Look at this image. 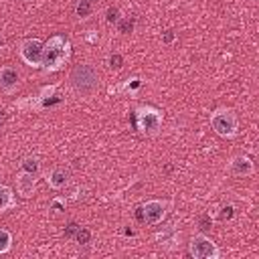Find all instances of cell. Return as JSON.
Masks as SVG:
<instances>
[{
  "instance_id": "cell-1",
  "label": "cell",
  "mask_w": 259,
  "mask_h": 259,
  "mask_svg": "<svg viewBox=\"0 0 259 259\" xmlns=\"http://www.w3.org/2000/svg\"><path fill=\"white\" fill-rule=\"evenodd\" d=\"M69 57H71V42H69V38H65L63 34H53L45 42L40 69L45 73H55V71H59L69 61Z\"/></svg>"
},
{
  "instance_id": "cell-2",
  "label": "cell",
  "mask_w": 259,
  "mask_h": 259,
  "mask_svg": "<svg viewBox=\"0 0 259 259\" xmlns=\"http://www.w3.org/2000/svg\"><path fill=\"white\" fill-rule=\"evenodd\" d=\"M164 115L154 105H138L134 111V123L142 136H156L162 127Z\"/></svg>"
},
{
  "instance_id": "cell-3",
  "label": "cell",
  "mask_w": 259,
  "mask_h": 259,
  "mask_svg": "<svg viewBox=\"0 0 259 259\" xmlns=\"http://www.w3.org/2000/svg\"><path fill=\"white\" fill-rule=\"evenodd\" d=\"M69 79H71L73 89H75L77 93H81V95L93 93V91L97 89V85H99V73H97L95 67L89 65V63L77 65V67L71 71V77H69Z\"/></svg>"
},
{
  "instance_id": "cell-4",
  "label": "cell",
  "mask_w": 259,
  "mask_h": 259,
  "mask_svg": "<svg viewBox=\"0 0 259 259\" xmlns=\"http://www.w3.org/2000/svg\"><path fill=\"white\" fill-rule=\"evenodd\" d=\"M210 127L214 130V134H219L221 138H235L239 134V119L235 115L233 109L229 107H217L210 113Z\"/></svg>"
},
{
  "instance_id": "cell-5",
  "label": "cell",
  "mask_w": 259,
  "mask_h": 259,
  "mask_svg": "<svg viewBox=\"0 0 259 259\" xmlns=\"http://www.w3.org/2000/svg\"><path fill=\"white\" fill-rule=\"evenodd\" d=\"M188 251H190V255H192L194 259H219V257H221L219 245H217L210 237H206V235H202V233H198V235H194V237L190 239Z\"/></svg>"
},
{
  "instance_id": "cell-6",
  "label": "cell",
  "mask_w": 259,
  "mask_h": 259,
  "mask_svg": "<svg viewBox=\"0 0 259 259\" xmlns=\"http://www.w3.org/2000/svg\"><path fill=\"white\" fill-rule=\"evenodd\" d=\"M42 51H45V42L38 40V38H26L18 47L20 59L28 67H32V69H40V65H42Z\"/></svg>"
},
{
  "instance_id": "cell-7",
  "label": "cell",
  "mask_w": 259,
  "mask_h": 259,
  "mask_svg": "<svg viewBox=\"0 0 259 259\" xmlns=\"http://www.w3.org/2000/svg\"><path fill=\"white\" fill-rule=\"evenodd\" d=\"M166 210H168V202L158 200V198L148 200L140 206V221H144L148 225H158V223L164 221Z\"/></svg>"
},
{
  "instance_id": "cell-8",
  "label": "cell",
  "mask_w": 259,
  "mask_h": 259,
  "mask_svg": "<svg viewBox=\"0 0 259 259\" xmlns=\"http://www.w3.org/2000/svg\"><path fill=\"white\" fill-rule=\"evenodd\" d=\"M34 190H36V174L20 170L16 174V192L20 196H24V198H30Z\"/></svg>"
},
{
  "instance_id": "cell-9",
  "label": "cell",
  "mask_w": 259,
  "mask_h": 259,
  "mask_svg": "<svg viewBox=\"0 0 259 259\" xmlns=\"http://www.w3.org/2000/svg\"><path fill=\"white\" fill-rule=\"evenodd\" d=\"M18 71L14 67H0V89L4 93H12L18 87Z\"/></svg>"
},
{
  "instance_id": "cell-10",
  "label": "cell",
  "mask_w": 259,
  "mask_h": 259,
  "mask_svg": "<svg viewBox=\"0 0 259 259\" xmlns=\"http://www.w3.org/2000/svg\"><path fill=\"white\" fill-rule=\"evenodd\" d=\"M231 172L235 174V176H251L253 174V170H255V166H253V160L249 158V156H245V154H239V156H235L233 160H231Z\"/></svg>"
},
{
  "instance_id": "cell-11",
  "label": "cell",
  "mask_w": 259,
  "mask_h": 259,
  "mask_svg": "<svg viewBox=\"0 0 259 259\" xmlns=\"http://www.w3.org/2000/svg\"><path fill=\"white\" fill-rule=\"evenodd\" d=\"M47 182H49L51 188L61 190V188H65L67 182H69V172H67L65 168H61V166H55V168L47 174Z\"/></svg>"
},
{
  "instance_id": "cell-12",
  "label": "cell",
  "mask_w": 259,
  "mask_h": 259,
  "mask_svg": "<svg viewBox=\"0 0 259 259\" xmlns=\"http://www.w3.org/2000/svg\"><path fill=\"white\" fill-rule=\"evenodd\" d=\"M14 206H16V198H14L12 188L0 182V212H6Z\"/></svg>"
},
{
  "instance_id": "cell-13",
  "label": "cell",
  "mask_w": 259,
  "mask_h": 259,
  "mask_svg": "<svg viewBox=\"0 0 259 259\" xmlns=\"http://www.w3.org/2000/svg\"><path fill=\"white\" fill-rule=\"evenodd\" d=\"M12 249V235L6 229H0V255L8 253Z\"/></svg>"
},
{
  "instance_id": "cell-14",
  "label": "cell",
  "mask_w": 259,
  "mask_h": 259,
  "mask_svg": "<svg viewBox=\"0 0 259 259\" xmlns=\"http://www.w3.org/2000/svg\"><path fill=\"white\" fill-rule=\"evenodd\" d=\"M22 170L32 172V174H38V170H40V162H38V158H36V156H26V158L22 160Z\"/></svg>"
},
{
  "instance_id": "cell-15",
  "label": "cell",
  "mask_w": 259,
  "mask_h": 259,
  "mask_svg": "<svg viewBox=\"0 0 259 259\" xmlns=\"http://www.w3.org/2000/svg\"><path fill=\"white\" fill-rule=\"evenodd\" d=\"M75 12H77V16H79V18H87V16H89V12H91V0H79V4H77V8H75Z\"/></svg>"
},
{
  "instance_id": "cell-16",
  "label": "cell",
  "mask_w": 259,
  "mask_h": 259,
  "mask_svg": "<svg viewBox=\"0 0 259 259\" xmlns=\"http://www.w3.org/2000/svg\"><path fill=\"white\" fill-rule=\"evenodd\" d=\"M89 239H91V233H89L87 229H83V227H77V231H75V241L81 243V245H85V243H89Z\"/></svg>"
},
{
  "instance_id": "cell-17",
  "label": "cell",
  "mask_w": 259,
  "mask_h": 259,
  "mask_svg": "<svg viewBox=\"0 0 259 259\" xmlns=\"http://www.w3.org/2000/svg\"><path fill=\"white\" fill-rule=\"evenodd\" d=\"M233 210H235V208H233L231 204H229V206H223V208H221V219H223V221L233 219Z\"/></svg>"
},
{
  "instance_id": "cell-18",
  "label": "cell",
  "mask_w": 259,
  "mask_h": 259,
  "mask_svg": "<svg viewBox=\"0 0 259 259\" xmlns=\"http://www.w3.org/2000/svg\"><path fill=\"white\" fill-rule=\"evenodd\" d=\"M117 14H119V12H117V8H109V10H107V22H111V24H113V22H117V20H119V16H117Z\"/></svg>"
},
{
  "instance_id": "cell-19",
  "label": "cell",
  "mask_w": 259,
  "mask_h": 259,
  "mask_svg": "<svg viewBox=\"0 0 259 259\" xmlns=\"http://www.w3.org/2000/svg\"><path fill=\"white\" fill-rule=\"evenodd\" d=\"M132 26H134V24H132V20H127V18L119 20V30H121V32H130V30H132Z\"/></svg>"
},
{
  "instance_id": "cell-20",
  "label": "cell",
  "mask_w": 259,
  "mask_h": 259,
  "mask_svg": "<svg viewBox=\"0 0 259 259\" xmlns=\"http://www.w3.org/2000/svg\"><path fill=\"white\" fill-rule=\"evenodd\" d=\"M109 63H111V67H113V69H119V67H121V57H119V55H111Z\"/></svg>"
},
{
  "instance_id": "cell-21",
  "label": "cell",
  "mask_w": 259,
  "mask_h": 259,
  "mask_svg": "<svg viewBox=\"0 0 259 259\" xmlns=\"http://www.w3.org/2000/svg\"><path fill=\"white\" fill-rule=\"evenodd\" d=\"M53 208H55V210H63V200H61V198H55V200H53Z\"/></svg>"
},
{
  "instance_id": "cell-22",
  "label": "cell",
  "mask_w": 259,
  "mask_h": 259,
  "mask_svg": "<svg viewBox=\"0 0 259 259\" xmlns=\"http://www.w3.org/2000/svg\"><path fill=\"white\" fill-rule=\"evenodd\" d=\"M172 38H174L172 30H166V32H164V42H172Z\"/></svg>"
},
{
  "instance_id": "cell-23",
  "label": "cell",
  "mask_w": 259,
  "mask_h": 259,
  "mask_svg": "<svg viewBox=\"0 0 259 259\" xmlns=\"http://www.w3.org/2000/svg\"><path fill=\"white\" fill-rule=\"evenodd\" d=\"M0 123H2V115H0Z\"/></svg>"
}]
</instances>
